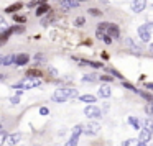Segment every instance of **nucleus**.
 Listing matches in <instances>:
<instances>
[{"instance_id":"nucleus-1","label":"nucleus","mask_w":153,"mask_h":146,"mask_svg":"<svg viewBox=\"0 0 153 146\" xmlns=\"http://www.w3.org/2000/svg\"><path fill=\"white\" fill-rule=\"evenodd\" d=\"M97 31H102L104 35L110 36L112 40H119V38H120L119 27H117V25H114V23H109V21H104V23L97 25Z\"/></svg>"},{"instance_id":"nucleus-2","label":"nucleus","mask_w":153,"mask_h":146,"mask_svg":"<svg viewBox=\"0 0 153 146\" xmlns=\"http://www.w3.org/2000/svg\"><path fill=\"white\" fill-rule=\"evenodd\" d=\"M74 97H77L76 89H56L53 94V102L61 103V102H66L68 99H74Z\"/></svg>"},{"instance_id":"nucleus-3","label":"nucleus","mask_w":153,"mask_h":146,"mask_svg":"<svg viewBox=\"0 0 153 146\" xmlns=\"http://www.w3.org/2000/svg\"><path fill=\"white\" fill-rule=\"evenodd\" d=\"M40 84L41 82H40L38 77H25L20 84L13 86V89H35V87H38Z\"/></svg>"},{"instance_id":"nucleus-4","label":"nucleus","mask_w":153,"mask_h":146,"mask_svg":"<svg viewBox=\"0 0 153 146\" xmlns=\"http://www.w3.org/2000/svg\"><path fill=\"white\" fill-rule=\"evenodd\" d=\"M152 28H153L152 23H146V25L138 27V36H140V40L148 43V41H150V36H152Z\"/></svg>"},{"instance_id":"nucleus-5","label":"nucleus","mask_w":153,"mask_h":146,"mask_svg":"<svg viewBox=\"0 0 153 146\" xmlns=\"http://www.w3.org/2000/svg\"><path fill=\"white\" fill-rule=\"evenodd\" d=\"M100 131V125L97 122H87L86 125H82V133L86 135H97Z\"/></svg>"},{"instance_id":"nucleus-6","label":"nucleus","mask_w":153,"mask_h":146,"mask_svg":"<svg viewBox=\"0 0 153 146\" xmlns=\"http://www.w3.org/2000/svg\"><path fill=\"white\" fill-rule=\"evenodd\" d=\"M84 115H86L87 118H100V117H102V112H100V108H97L96 105L89 103V105L84 108Z\"/></svg>"},{"instance_id":"nucleus-7","label":"nucleus","mask_w":153,"mask_h":146,"mask_svg":"<svg viewBox=\"0 0 153 146\" xmlns=\"http://www.w3.org/2000/svg\"><path fill=\"white\" fill-rule=\"evenodd\" d=\"M133 13H142L143 10L146 8V0H133L132 5H130Z\"/></svg>"},{"instance_id":"nucleus-8","label":"nucleus","mask_w":153,"mask_h":146,"mask_svg":"<svg viewBox=\"0 0 153 146\" xmlns=\"http://www.w3.org/2000/svg\"><path fill=\"white\" fill-rule=\"evenodd\" d=\"M5 141L8 143V146H17L22 141V133H10V135H7Z\"/></svg>"},{"instance_id":"nucleus-9","label":"nucleus","mask_w":153,"mask_h":146,"mask_svg":"<svg viewBox=\"0 0 153 146\" xmlns=\"http://www.w3.org/2000/svg\"><path fill=\"white\" fill-rule=\"evenodd\" d=\"M28 59H30V56L28 54H25V53H22V54H15L13 56V64H17V66H25V64H28Z\"/></svg>"},{"instance_id":"nucleus-10","label":"nucleus","mask_w":153,"mask_h":146,"mask_svg":"<svg viewBox=\"0 0 153 146\" xmlns=\"http://www.w3.org/2000/svg\"><path fill=\"white\" fill-rule=\"evenodd\" d=\"M138 131H140V135H138V141H142V143H148V141H152V130L140 128Z\"/></svg>"},{"instance_id":"nucleus-11","label":"nucleus","mask_w":153,"mask_h":146,"mask_svg":"<svg viewBox=\"0 0 153 146\" xmlns=\"http://www.w3.org/2000/svg\"><path fill=\"white\" fill-rule=\"evenodd\" d=\"M59 5H61V8H64V10H71V8H76L79 4H77L76 0H61Z\"/></svg>"},{"instance_id":"nucleus-12","label":"nucleus","mask_w":153,"mask_h":146,"mask_svg":"<svg viewBox=\"0 0 153 146\" xmlns=\"http://www.w3.org/2000/svg\"><path fill=\"white\" fill-rule=\"evenodd\" d=\"M125 46L128 48L133 54H140V48L135 44V41H133L132 38H127V40H125Z\"/></svg>"},{"instance_id":"nucleus-13","label":"nucleus","mask_w":153,"mask_h":146,"mask_svg":"<svg viewBox=\"0 0 153 146\" xmlns=\"http://www.w3.org/2000/svg\"><path fill=\"white\" fill-rule=\"evenodd\" d=\"M12 33H13V31H12V28H8V30H4L2 33H0V46H2L4 43H7L8 38L12 36Z\"/></svg>"},{"instance_id":"nucleus-14","label":"nucleus","mask_w":153,"mask_h":146,"mask_svg":"<svg viewBox=\"0 0 153 146\" xmlns=\"http://www.w3.org/2000/svg\"><path fill=\"white\" fill-rule=\"evenodd\" d=\"M138 123H140V128H145V130H152L153 128L152 117H146L145 120H138Z\"/></svg>"},{"instance_id":"nucleus-15","label":"nucleus","mask_w":153,"mask_h":146,"mask_svg":"<svg viewBox=\"0 0 153 146\" xmlns=\"http://www.w3.org/2000/svg\"><path fill=\"white\" fill-rule=\"evenodd\" d=\"M22 7H23V4H22V2H15V4L8 5V7L5 8V12H7V13H15V12L20 10Z\"/></svg>"},{"instance_id":"nucleus-16","label":"nucleus","mask_w":153,"mask_h":146,"mask_svg":"<svg viewBox=\"0 0 153 146\" xmlns=\"http://www.w3.org/2000/svg\"><path fill=\"white\" fill-rule=\"evenodd\" d=\"M110 94H112V90H110L109 86H100V89H99V97L107 99V97H110Z\"/></svg>"},{"instance_id":"nucleus-17","label":"nucleus","mask_w":153,"mask_h":146,"mask_svg":"<svg viewBox=\"0 0 153 146\" xmlns=\"http://www.w3.org/2000/svg\"><path fill=\"white\" fill-rule=\"evenodd\" d=\"M50 10H51V7H50V5H46V4L38 5V8H36V15H38V17H41V15H45V13H50Z\"/></svg>"},{"instance_id":"nucleus-18","label":"nucleus","mask_w":153,"mask_h":146,"mask_svg":"<svg viewBox=\"0 0 153 146\" xmlns=\"http://www.w3.org/2000/svg\"><path fill=\"white\" fill-rule=\"evenodd\" d=\"M79 99H81V102H84V103H94V102H96V95H91V94L81 95Z\"/></svg>"},{"instance_id":"nucleus-19","label":"nucleus","mask_w":153,"mask_h":146,"mask_svg":"<svg viewBox=\"0 0 153 146\" xmlns=\"http://www.w3.org/2000/svg\"><path fill=\"white\" fill-rule=\"evenodd\" d=\"M77 143H79V135H71V138H69V141L66 143L64 146H77Z\"/></svg>"},{"instance_id":"nucleus-20","label":"nucleus","mask_w":153,"mask_h":146,"mask_svg":"<svg viewBox=\"0 0 153 146\" xmlns=\"http://www.w3.org/2000/svg\"><path fill=\"white\" fill-rule=\"evenodd\" d=\"M97 79H99L97 74H86V76L82 77V82H96Z\"/></svg>"},{"instance_id":"nucleus-21","label":"nucleus","mask_w":153,"mask_h":146,"mask_svg":"<svg viewBox=\"0 0 153 146\" xmlns=\"http://www.w3.org/2000/svg\"><path fill=\"white\" fill-rule=\"evenodd\" d=\"M13 56L15 54H8V56L2 58V66H10V64H13Z\"/></svg>"},{"instance_id":"nucleus-22","label":"nucleus","mask_w":153,"mask_h":146,"mask_svg":"<svg viewBox=\"0 0 153 146\" xmlns=\"http://www.w3.org/2000/svg\"><path fill=\"white\" fill-rule=\"evenodd\" d=\"M86 64H87V66H91V67H96V69H100V67L104 66L102 63H96V61H86Z\"/></svg>"},{"instance_id":"nucleus-23","label":"nucleus","mask_w":153,"mask_h":146,"mask_svg":"<svg viewBox=\"0 0 153 146\" xmlns=\"http://www.w3.org/2000/svg\"><path fill=\"white\" fill-rule=\"evenodd\" d=\"M137 145H138V139H135V138H130L127 141H123V146H137Z\"/></svg>"},{"instance_id":"nucleus-24","label":"nucleus","mask_w":153,"mask_h":146,"mask_svg":"<svg viewBox=\"0 0 153 146\" xmlns=\"http://www.w3.org/2000/svg\"><path fill=\"white\" fill-rule=\"evenodd\" d=\"M41 74H40V71H36V69H30L27 72V77H40Z\"/></svg>"},{"instance_id":"nucleus-25","label":"nucleus","mask_w":153,"mask_h":146,"mask_svg":"<svg viewBox=\"0 0 153 146\" xmlns=\"http://www.w3.org/2000/svg\"><path fill=\"white\" fill-rule=\"evenodd\" d=\"M128 123H132V125H133V128H135V130H140V123H138V120H137V118L130 117V118H128Z\"/></svg>"},{"instance_id":"nucleus-26","label":"nucleus","mask_w":153,"mask_h":146,"mask_svg":"<svg viewBox=\"0 0 153 146\" xmlns=\"http://www.w3.org/2000/svg\"><path fill=\"white\" fill-rule=\"evenodd\" d=\"M84 23H86V20H84V17H77L76 20H74V27H82Z\"/></svg>"},{"instance_id":"nucleus-27","label":"nucleus","mask_w":153,"mask_h":146,"mask_svg":"<svg viewBox=\"0 0 153 146\" xmlns=\"http://www.w3.org/2000/svg\"><path fill=\"white\" fill-rule=\"evenodd\" d=\"M13 20L17 21V23H25V21H27V18H25L23 15H13Z\"/></svg>"},{"instance_id":"nucleus-28","label":"nucleus","mask_w":153,"mask_h":146,"mask_svg":"<svg viewBox=\"0 0 153 146\" xmlns=\"http://www.w3.org/2000/svg\"><path fill=\"white\" fill-rule=\"evenodd\" d=\"M5 138H7V133H5L4 130H0V146L5 145Z\"/></svg>"},{"instance_id":"nucleus-29","label":"nucleus","mask_w":153,"mask_h":146,"mask_svg":"<svg viewBox=\"0 0 153 146\" xmlns=\"http://www.w3.org/2000/svg\"><path fill=\"white\" fill-rule=\"evenodd\" d=\"M51 21H53V17H46V18H43V20H41V25H43V27H48Z\"/></svg>"},{"instance_id":"nucleus-30","label":"nucleus","mask_w":153,"mask_h":146,"mask_svg":"<svg viewBox=\"0 0 153 146\" xmlns=\"http://www.w3.org/2000/svg\"><path fill=\"white\" fill-rule=\"evenodd\" d=\"M73 133L74 135H81V133H82V125H76L73 130Z\"/></svg>"},{"instance_id":"nucleus-31","label":"nucleus","mask_w":153,"mask_h":146,"mask_svg":"<svg viewBox=\"0 0 153 146\" xmlns=\"http://www.w3.org/2000/svg\"><path fill=\"white\" fill-rule=\"evenodd\" d=\"M5 27H7V21H5V18L0 15V31L2 30H5Z\"/></svg>"},{"instance_id":"nucleus-32","label":"nucleus","mask_w":153,"mask_h":146,"mask_svg":"<svg viewBox=\"0 0 153 146\" xmlns=\"http://www.w3.org/2000/svg\"><path fill=\"white\" fill-rule=\"evenodd\" d=\"M40 4H41L40 0H31L30 4H28V7H30V8H35V7H38Z\"/></svg>"},{"instance_id":"nucleus-33","label":"nucleus","mask_w":153,"mask_h":146,"mask_svg":"<svg viewBox=\"0 0 153 146\" xmlns=\"http://www.w3.org/2000/svg\"><path fill=\"white\" fill-rule=\"evenodd\" d=\"M145 112H146V117H152V102H148V105L145 107Z\"/></svg>"},{"instance_id":"nucleus-34","label":"nucleus","mask_w":153,"mask_h":146,"mask_svg":"<svg viewBox=\"0 0 153 146\" xmlns=\"http://www.w3.org/2000/svg\"><path fill=\"white\" fill-rule=\"evenodd\" d=\"M48 113H50V108H48V107H41L40 108V115H48Z\"/></svg>"},{"instance_id":"nucleus-35","label":"nucleus","mask_w":153,"mask_h":146,"mask_svg":"<svg viewBox=\"0 0 153 146\" xmlns=\"http://www.w3.org/2000/svg\"><path fill=\"white\" fill-rule=\"evenodd\" d=\"M89 13H91V15H94V17H99V15H100V10H97V8H91Z\"/></svg>"},{"instance_id":"nucleus-36","label":"nucleus","mask_w":153,"mask_h":146,"mask_svg":"<svg viewBox=\"0 0 153 146\" xmlns=\"http://www.w3.org/2000/svg\"><path fill=\"white\" fill-rule=\"evenodd\" d=\"M123 87H125V89H128V90H133V92H137V89L132 86V84H128V82H123Z\"/></svg>"},{"instance_id":"nucleus-37","label":"nucleus","mask_w":153,"mask_h":146,"mask_svg":"<svg viewBox=\"0 0 153 146\" xmlns=\"http://www.w3.org/2000/svg\"><path fill=\"white\" fill-rule=\"evenodd\" d=\"M100 80H105V82H110V80H114L112 76H100Z\"/></svg>"},{"instance_id":"nucleus-38","label":"nucleus","mask_w":153,"mask_h":146,"mask_svg":"<svg viewBox=\"0 0 153 146\" xmlns=\"http://www.w3.org/2000/svg\"><path fill=\"white\" fill-rule=\"evenodd\" d=\"M48 72H50V74H51V76H58V71H56V69H54V67H51V66H50V67H48Z\"/></svg>"},{"instance_id":"nucleus-39","label":"nucleus","mask_w":153,"mask_h":146,"mask_svg":"<svg viewBox=\"0 0 153 146\" xmlns=\"http://www.w3.org/2000/svg\"><path fill=\"white\" fill-rule=\"evenodd\" d=\"M10 102H12V103H13V105H17V103H18V102H20V97H18V95H15V97H12V99H10Z\"/></svg>"},{"instance_id":"nucleus-40","label":"nucleus","mask_w":153,"mask_h":146,"mask_svg":"<svg viewBox=\"0 0 153 146\" xmlns=\"http://www.w3.org/2000/svg\"><path fill=\"white\" fill-rule=\"evenodd\" d=\"M145 87H146L148 90H152V89H153V84H150V82H148V84H145Z\"/></svg>"},{"instance_id":"nucleus-41","label":"nucleus","mask_w":153,"mask_h":146,"mask_svg":"<svg viewBox=\"0 0 153 146\" xmlns=\"http://www.w3.org/2000/svg\"><path fill=\"white\" fill-rule=\"evenodd\" d=\"M137 146H146V143H142V141H138V145Z\"/></svg>"},{"instance_id":"nucleus-42","label":"nucleus","mask_w":153,"mask_h":146,"mask_svg":"<svg viewBox=\"0 0 153 146\" xmlns=\"http://www.w3.org/2000/svg\"><path fill=\"white\" fill-rule=\"evenodd\" d=\"M2 79H4V74H0V80H2Z\"/></svg>"},{"instance_id":"nucleus-43","label":"nucleus","mask_w":153,"mask_h":146,"mask_svg":"<svg viewBox=\"0 0 153 146\" xmlns=\"http://www.w3.org/2000/svg\"><path fill=\"white\" fill-rule=\"evenodd\" d=\"M76 2H86V0H76Z\"/></svg>"},{"instance_id":"nucleus-44","label":"nucleus","mask_w":153,"mask_h":146,"mask_svg":"<svg viewBox=\"0 0 153 146\" xmlns=\"http://www.w3.org/2000/svg\"><path fill=\"white\" fill-rule=\"evenodd\" d=\"M0 66H2V56H0Z\"/></svg>"},{"instance_id":"nucleus-45","label":"nucleus","mask_w":153,"mask_h":146,"mask_svg":"<svg viewBox=\"0 0 153 146\" xmlns=\"http://www.w3.org/2000/svg\"><path fill=\"white\" fill-rule=\"evenodd\" d=\"M0 130H2V125H0Z\"/></svg>"}]
</instances>
